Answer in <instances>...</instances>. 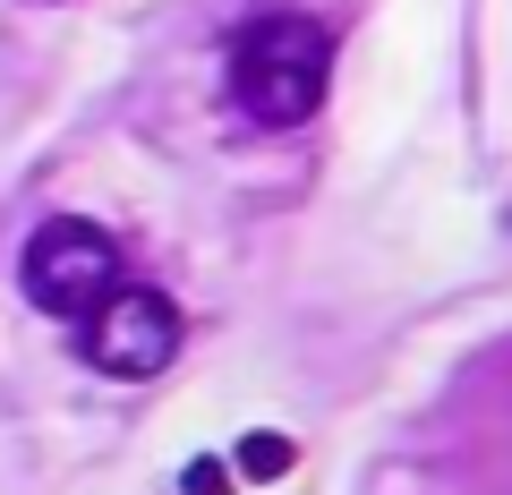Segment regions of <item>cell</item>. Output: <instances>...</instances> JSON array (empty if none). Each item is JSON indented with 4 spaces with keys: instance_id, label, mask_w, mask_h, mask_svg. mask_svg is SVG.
Masks as SVG:
<instances>
[{
    "instance_id": "6da1fadb",
    "label": "cell",
    "mask_w": 512,
    "mask_h": 495,
    "mask_svg": "<svg viewBox=\"0 0 512 495\" xmlns=\"http://www.w3.org/2000/svg\"><path fill=\"white\" fill-rule=\"evenodd\" d=\"M333 86V35L299 9H265L231 35V103L256 129H299L325 111Z\"/></svg>"
},
{
    "instance_id": "7a4b0ae2",
    "label": "cell",
    "mask_w": 512,
    "mask_h": 495,
    "mask_svg": "<svg viewBox=\"0 0 512 495\" xmlns=\"http://www.w3.org/2000/svg\"><path fill=\"white\" fill-rule=\"evenodd\" d=\"M18 282H26V299H35L43 316L86 325V316L120 291V248H111V231H94L86 214H52L35 239H26Z\"/></svg>"
},
{
    "instance_id": "3957f363",
    "label": "cell",
    "mask_w": 512,
    "mask_h": 495,
    "mask_svg": "<svg viewBox=\"0 0 512 495\" xmlns=\"http://www.w3.org/2000/svg\"><path fill=\"white\" fill-rule=\"evenodd\" d=\"M77 350H86V367L128 376V385H137V376H163L171 350H180V308H171L163 291H146V282H120V291L77 325Z\"/></svg>"
},
{
    "instance_id": "277c9868",
    "label": "cell",
    "mask_w": 512,
    "mask_h": 495,
    "mask_svg": "<svg viewBox=\"0 0 512 495\" xmlns=\"http://www.w3.org/2000/svg\"><path fill=\"white\" fill-rule=\"evenodd\" d=\"M291 461H299V444H291V436H248L231 470H239V478H282Z\"/></svg>"
},
{
    "instance_id": "5b68a950",
    "label": "cell",
    "mask_w": 512,
    "mask_h": 495,
    "mask_svg": "<svg viewBox=\"0 0 512 495\" xmlns=\"http://www.w3.org/2000/svg\"><path fill=\"white\" fill-rule=\"evenodd\" d=\"M188 495H231V461H188Z\"/></svg>"
}]
</instances>
